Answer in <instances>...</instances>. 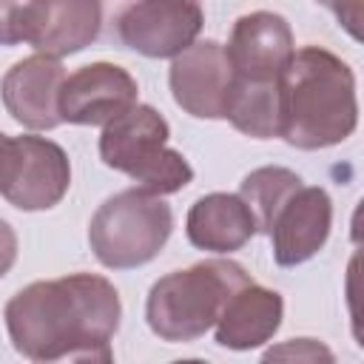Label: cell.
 Listing matches in <instances>:
<instances>
[{
    "label": "cell",
    "instance_id": "obj_1",
    "mask_svg": "<svg viewBox=\"0 0 364 364\" xmlns=\"http://www.w3.org/2000/svg\"><path fill=\"white\" fill-rule=\"evenodd\" d=\"M14 350L37 364H54L77 350L111 344L122 304L117 287L97 273H68L31 282L3 310Z\"/></svg>",
    "mask_w": 364,
    "mask_h": 364
},
{
    "label": "cell",
    "instance_id": "obj_2",
    "mask_svg": "<svg viewBox=\"0 0 364 364\" xmlns=\"http://www.w3.org/2000/svg\"><path fill=\"white\" fill-rule=\"evenodd\" d=\"M279 136L299 151L344 142L358 125L353 68L321 46L293 51L279 77Z\"/></svg>",
    "mask_w": 364,
    "mask_h": 364
},
{
    "label": "cell",
    "instance_id": "obj_3",
    "mask_svg": "<svg viewBox=\"0 0 364 364\" xmlns=\"http://www.w3.org/2000/svg\"><path fill=\"white\" fill-rule=\"evenodd\" d=\"M239 262L205 259L156 279L148 290L145 321L162 341H193L222 316L230 296L250 284Z\"/></svg>",
    "mask_w": 364,
    "mask_h": 364
},
{
    "label": "cell",
    "instance_id": "obj_4",
    "mask_svg": "<svg viewBox=\"0 0 364 364\" xmlns=\"http://www.w3.org/2000/svg\"><path fill=\"white\" fill-rule=\"evenodd\" d=\"M171 128L154 105H134L100 134V156L108 168L128 173L151 196L176 193L193 179L188 159L168 145Z\"/></svg>",
    "mask_w": 364,
    "mask_h": 364
},
{
    "label": "cell",
    "instance_id": "obj_5",
    "mask_svg": "<svg viewBox=\"0 0 364 364\" xmlns=\"http://www.w3.org/2000/svg\"><path fill=\"white\" fill-rule=\"evenodd\" d=\"M173 230V210L162 196L139 188L108 196L88 225V242L100 264L111 270H131L148 264Z\"/></svg>",
    "mask_w": 364,
    "mask_h": 364
},
{
    "label": "cell",
    "instance_id": "obj_6",
    "mask_svg": "<svg viewBox=\"0 0 364 364\" xmlns=\"http://www.w3.org/2000/svg\"><path fill=\"white\" fill-rule=\"evenodd\" d=\"M71 185L65 151L46 136H9L0 148V196L17 210H48Z\"/></svg>",
    "mask_w": 364,
    "mask_h": 364
},
{
    "label": "cell",
    "instance_id": "obj_7",
    "mask_svg": "<svg viewBox=\"0 0 364 364\" xmlns=\"http://www.w3.org/2000/svg\"><path fill=\"white\" fill-rule=\"evenodd\" d=\"M205 11L193 0H142L117 14V37L136 54L165 60L196 43Z\"/></svg>",
    "mask_w": 364,
    "mask_h": 364
},
{
    "label": "cell",
    "instance_id": "obj_8",
    "mask_svg": "<svg viewBox=\"0 0 364 364\" xmlns=\"http://www.w3.org/2000/svg\"><path fill=\"white\" fill-rule=\"evenodd\" d=\"M176 105L196 119H225L233 68L228 51L216 40H196L171 60L168 71Z\"/></svg>",
    "mask_w": 364,
    "mask_h": 364
},
{
    "label": "cell",
    "instance_id": "obj_9",
    "mask_svg": "<svg viewBox=\"0 0 364 364\" xmlns=\"http://www.w3.org/2000/svg\"><path fill=\"white\" fill-rule=\"evenodd\" d=\"M139 85L128 68L91 63L65 77L60 91V119L71 125H108L136 105Z\"/></svg>",
    "mask_w": 364,
    "mask_h": 364
},
{
    "label": "cell",
    "instance_id": "obj_10",
    "mask_svg": "<svg viewBox=\"0 0 364 364\" xmlns=\"http://www.w3.org/2000/svg\"><path fill=\"white\" fill-rule=\"evenodd\" d=\"M233 77L276 82L287 68L296 46L290 23L276 11H250L233 23L225 46Z\"/></svg>",
    "mask_w": 364,
    "mask_h": 364
},
{
    "label": "cell",
    "instance_id": "obj_11",
    "mask_svg": "<svg viewBox=\"0 0 364 364\" xmlns=\"http://www.w3.org/2000/svg\"><path fill=\"white\" fill-rule=\"evenodd\" d=\"M65 68L54 57L31 54L20 63H14L3 82L0 97L6 111L14 122L31 128V131H51L60 119V91L65 82Z\"/></svg>",
    "mask_w": 364,
    "mask_h": 364
},
{
    "label": "cell",
    "instance_id": "obj_12",
    "mask_svg": "<svg viewBox=\"0 0 364 364\" xmlns=\"http://www.w3.org/2000/svg\"><path fill=\"white\" fill-rule=\"evenodd\" d=\"M333 228L330 193L318 185H301L276 213L267 236L273 242V259L279 267H296L313 259Z\"/></svg>",
    "mask_w": 364,
    "mask_h": 364
},
{
    "label": "cell",
    "instance_id": "obj_13",
    "mask_svg": "<svg viewBox=\"0 0 364 364\" xmlns=\"http://www.w3.org/2000/svg\"><path fill=\"white\" fill-rule=\"evenodd\" d=\"M102 26V6L94 0H43L31 3L28 43L43 57H65L91 46Z\"/></svg>",
    "mask_w": 364,
    "mask_h": 364
},
{
    "label": "cell",
    "instance_id": "obj_14",
    "mask_svg": "<svg viewBox=\"0 0 364 364\" xmlns=\"http://www.w3.org/2000/svg\"><path fill=\"white\" fill-rule=\"evenodd\" d=\"M185 233L188 242L199 250L233 253L242 245H247L259 233V228H256V216L250 213V208L239 193L216 191L199 196L191 205L185 219Z\"/></svg>",
    "mask_w": 364,
    "mask_h": 364
},
{
    "label": "cell",
    "instance_id": "obj_15",
    "mask_svg": "<svg viewBox=\"0 0 364 364\" xmlns=\"http://www.w3.org/2000/svg\"><path fill=\"white\" fill-rule=\"evenodd\" d=\"M282 296L270 287L250 282L230 296L219 321L213 324V336L228 350H253L276 336V330L282 327Z\"/></svg>",
    "mask_w": 364,
    "mask_h": 364
},
{
    "label": "cell",
    "instance_id": "obj_16",
    "mask_svg": "<svg viewBox=\"0 0 364 364\" xmlns=\"http://www.w3.org/2000/svg\"><path fill=\"white\" fill-rule=\"evenodd\" d=\"M225 119H230L236 131L256 136V139L279 136V131H282L279 80L276 82H259V80L233 77Z\"/></svg>",
    "mask_w": 364,
    "mask_h": 364
},
{
    "label": "cell",
    "instance_id": "obj_17",
    "mask_svg": "<svg viewBox=\"0 0 364 364\" xmlns=\"http://www.w3.org/2000/svg\"><path fill=\"white\" fill-rule=\"evenodd\" d=\"M304 185V179L282 165H264L250 171L242 185H239V196L245 199V205L250 208V213L256 216V228L262 233L270 230L276 213L282 210V205Z\"/></svg>",
    "mask_w": 364,
    "mask_h": 364
},
{
    "label": "cell",
    "instance_id": "obj_18",
    "mask_svg": "<svg viewBox=\"0 0 364 364\" xmlns=\"http://www.w3.org/2000/svg\"><path fill=\"white\" fill-rule=\"evenodd\" d=\"M259 364H336V355L318 338H290L264 350Z\"/></svg>",
    "mask_w": 364,
    "mask_h": 364
},
{
    "label": "cell",
    "instance_id": "obj_19",
    "mask_svg": "<svg viewBox=\"0 0 364 364\" xmlns=\"http://www.w3.org/2000/svg\"><path fill=\"white\" fill-rule=\"evenodd\" d=\"M31 34V3L0 0V46L28 43Z\"/></svg>",
    "mask_w": 364,
    "mask_h": 364
},
{
    "label": "cell",
    "instance_id": "obj_20",
    "mask_svg": "<svg viewBox=\"0 0 364 364\" xmlns=\"http://www.w3.org/2000/svg\"><path fill=\"white\" fill-rule=\"evenodd\" d=\"M60 364H114V350H111V344L85 347V350H77V353L60 358Z\"/></svg>",
    "mask_w": 364,
    "mask_h": 364
},
{
    "label": "cell",
    "instance_id": "obj_21",
    "mask_svg": "<svg viewBox=\"0 0 364 364\" xmlns=\"http://www.w3.org/2000/svg\"><path fill=\"white\" fill-rule=\"evenodd\" d=\"M14 259H17V233L6 219H0V279L11 270Z\"/></svg>",
    "mask_w": 364,
    "mask_h": 364
},
{
    "label": "cell",
    "instance_id": "obj_22",
    "mask_svg": "<svg viewBox=\"0 0 364 364\" xmlns=\"http://www.w3.org/2000/svg\"><path fill=\"white\" fill-rule=\"evenodd\" d=\"M171 364H208L202 358H179V361H171Z\"/></svg>",
    "mask_w": 364,
    "mask_h": 364
},
{
    "label": "cell",
    "instance_id": "obj_23",
    "mask_svg": "<svg viewBox=\"0 0 364 364\" xmlns=\"http://www.w3.org/2000/svg\"><path fill=\"white\" fill-rule=\"evenodd\" d=\"M6 139H9V136H6L3 131H0V148H3V142H6Z\"/></svg>",
    "mask_w": 364,
    "mask_h": 364
},
{
    "label": "cell",
    "instance_id": "obj_24",
    "mask_svg": "<svg viewBox=\"0 0 364 364\" xmlns=\"http://www.w3.org/2000/svg\"><path fill=\"white\" fill-rule=\"evenodd\" d=\"M54 364H60V361H54Z\"/></svg>",
    "mask_w": 364,
    "mask_h": 364
}]
</instances>
